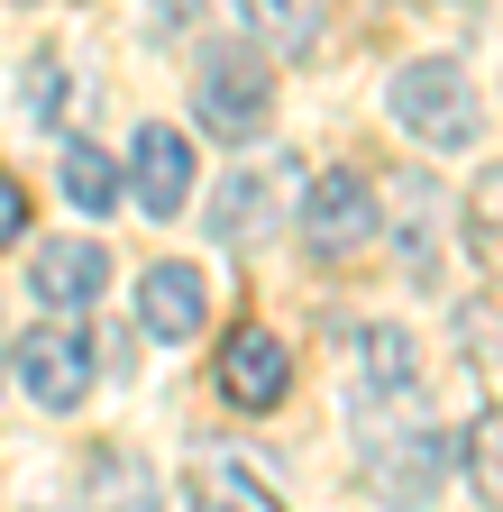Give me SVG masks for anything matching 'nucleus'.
Segmentation results:
<instances>
[{
    "label": "nucleus",
    "instance_id": "1",
    "mask_svg": "<svg viewBox=\"0 0 503 512\" xmlns=\"http://www.w3.org/2000/svg\"><path fill=\"white\" fill-rule=\"evenodd\" d=\"M193 110H202V128L220 147L266 138V119H275V64L247 55V46H211L202 74H193Z\"/></svg>",
    "mask_w": 503,
    "mask_h": 512
},
{
    "label": "nucleus",
    "instance_id": "4",
    "mask_svg": "<svg viewBox=\"0 0 503 512\" xmlns=\"http://www.w3.org/2000/svg\"><path fill=\"white\" fill-rule=\"evenodd\" d=\"M375 192H366V174H348V165H330L321 183L302 192V247L311 256H357L366 238H375Z\"/></svg>",
    "mask_w": 503,
    "mask_h": 512
},
{
    "label": "nucleus",
    "instance_id": "17",
    "mask_svg": "<svg viewBox=\"0 0 503 512\" xmlns=\"http://www.w3.org/2000/svg\"><path fill=\"white\" fill-rule=\"evenodd\" d=\"M238 10H247V28L275 37V46H302L311 28H321V0H238Z\"/></svg>",
    "mask_w": 503,
    "mask_h": 512
},
{
    "label": "nucleus",
    "instance_id": "21",
    "mask_svg": "<svg viewBox=\"0 0 503 512\" xmlns=\"http://www.w3.org/2000/svg\"><path fill=\"white\" fill-rule=\"evenodd\" d=\"M0 366H10V339H0Z\"/></svg>",
    "mask_w": 503,
    "mask_h": 512
},
{
    "label": "nucleus",
    "instance_id": "15",
    "mask_svg": "<svg viewBox=\"0 0 503 512\" xmlns=\"http://www.w3.org/2000/svg\"><path fill=\"white\" fill-rule=\"evenodd\" d=\"M83 512H156V476L129 467V458H101L92 467V503Z\"/></svg>",
    "mask_w": 503,
    "mask_h": 512
},
{
    "label": "nucleus",
    "instance_id": "18",
    "mask_svg": "<svg viewBox=\"0 0 503 512\" xmlns=\"http://www.w3.org/2000/svg\"><path fill=\"white\" fill-rule=\"evenodd\" d=\"M467 467H476V485L503 503V403H494V412H476V430H467Z\"/></svg>",
    "mask_w": 503,
    "mask_h": 512
},
{
    "label": "nucleus",
    "instance_id": "13",
    "mask_svg": "<svg viewBox=\"0 0 503 512\" xmlns=\"http://www.w3.org/2000/svg\"><path fill=\"white\" fill-rule=\"evenodd\" d=\"M394 202H403V211H394V247H403V266H412V275L430 284V275H439V229H430V183H421V174H394Z\"/></svg>",
    "mask_w": 503,
    "mask_h": 512
},
{
    "label": "nucleus",
    "instance_id": "20",
    "mask_svg": "<svg viewBox=\"0 0 503 512\" xmlns=\"http://www.w3.org/2000/svg\"><path fill=\"white\" fill-rule=\"evenodd\" d=\"M19 229H28V192L0 174V247H19Z\"/></svg>",
    "mask_w": 503,
    "mask_h": 512
},
{
    "label": "nucleus",
    "instance_id": "2",
    "mask_svg": "<svg viewBox=\"0 0 503 512\" xmlns=\"http://www.w3.org/2000/svg\"><path fill=\"white\" fill-rule=\"evenodd\" d=\"M394 119L412 138H430V147H476V128H485L467 64H449V55H412L394 74Z\"/></svg>",
    "mask_w": 503,
    "mask_h": 512
},
{
    "label": "nucleus",
    "instance_id": "6",
    "mask_svg": "<svg viewBox=\"0 0 503 512\" xmlns=\"http://www.w3.org/2000/svg\"><path fill=\"white\" fill-rule=\"evenodd\" d=\"M220 394L238 403V412H275L284 394H293V348L275 339V330H229L220 339Z\"/></svg>",
    "mask_w": 503,
    "mask_h": 512
},
{
    "label": "nucleus",
    "instance_id": "7",
    "mask_svg": "<svg viewBox=\"0 0 503 512\" xmlns=\"http://www.w3.org/2000/svg\"><path fill=\"white\" fill-rule=\"evenodd\" d=\"M129 192H138V211L147 220H174L183 211V192H193V138H174V128H138V147H129Z\"/></svg>",
    "mask_w": 503,
    "mask_h": 512
},
{
    "label": "nucleus",
    "instance_id": "8",
    "mask_svg": "<svg viewBox=\"0 0 503 512\" xmlns=\"http://www.w3.org/2000/svg\"><path fill=\"white\" fill-rule=\"evenodd\" d=\"M101 284H110L101 238H46V247L28 256V293H37V302H55V311H83Z\"/></svg>",
    "mask_w": 503,
    "mask_h": 512
},
{
    "label": "nucleus",
    "instance_id": "3",
    "mask_svg": "<svg viewBox=\"0 0 503 512\" xmlns=\"http://www.w3.org/2000/svg\"><path fill=\"white\" fill-rule=\"evenodd\" d=\"M439 476H449V430L403 421V430H375V439H366V485L385 494L394 512H421V503L439 494Z\"/></svg>",
    "mask_w": 503,
    "mask_h": 512
},
{
    "label": "nucleus",
    "instance_id": "14",
    "mask_svg": "<svg viewBox=\"0 0 503 512\" xmlns=\"http://www.w3.org/2000/svg\"><path fill=\"white\" fill-rule=\"evenodd\" d=\"M467 247H476V266L503 284V165H485L476 192H467Z\"/></svg>",
    "mask_w": 503,
    "mask_h": 512
},
{
    "label": "nucleus",
    "instance_id": "9",
    "mask_svg": "<svg viewBox=\"0 0 503 512\" xmlns=\"http://www.w3.org/2000/svg\"><path fill=\"white\" fill-rule=\"evenodd\" d=\"M138 330L147 339H193L202 330V275L193 266H147V284H138Z\"/></svg>",
    "mask_w": 503,
    "mask_h": 512
},
{
    "label": "nucleus",
    "instance_id": "12",
    "mask_svg": "<svg viewBox=\"0 0 503 512\" xmlns=\"http://www.w3.org/2000/svg\"><path fill=\"white\" fill-rule=\"evenodd\" d=\"M193 503L202 512H284L257 476H247L238 458H211V448H202V458H193Z\"/></svg>",
    "mask_w": 503,
    "mask_h": 512
},
{
    "label": "nucleus",
    "instance_id": "10",
    "mask_svg": "<svg viewBox=\"0 0 503 512\" xmlns=\"http://www.w3.org/2000/svg\"><path fill=\"white\" fill-rule=\"evenodd\" d=\"M275 202H284V192H275L266 174H238V183H220V202H211V238H229V247H257V238L275 229Z\"/></svg>",
    "mask_w": 503,
    "mask_h": 512
},
{
    "label": "nucleus",
    "instance_id": "19",
    "mask_svg": "<svg viewBox=\"0 0 503 512\" xmlns=\"http://www.w3.org/2000/svg\"><path fill=\"white\" fill-rule=\"evenodd\" d=\"M28 92H37V110H46L55 128H65V55H37V64H28Z\"/></svg>",
    "mask_w": 503,
    "mask_h": 512
},
{
    "label": "nucleus",
    "instance_id": "5",
    "mask_svg": "<svg viewBox=\"0 0 503 512\" xmlns=\"http://www.w3.org/2000/svg\"><path fill=\"white\" fill-rule=\"evenodd\" d=\"M19 384L46 403V412H74L83 394H92V348H83V330H65V320H46V330H28L19 339Z\"/></svg>",
    "mask_w": 503,
    "mask_h": 512
},
{
    "label": "nucleus",
    "instance_id": "11",
    "mask_svg": "<svg viewBox=\"0 0 503 512\" xmlns=\"http://www.w3.org/2000/svg\"><path fill=\"white\" fill-rule=\"evenodd\" d=\"M357 375H366V394H412L421 384V348L394 330V320H375V330H357Z\"/></svg>",
    "mask_w": 503,
    "mask_h": 512
},
{
    "label": "nucleus",
    "instance_id": "16",
    "mask_svg": "<svg viewBox=\"0 0 503 512\" xmlns=\"http://www.w3.org/2000/svg\"><path fill=\"white\" fill-rule=\"evenodd\" d=\"M110 192H119V174H110V156L74 138V147H65V202H74V211H110Z\"/></svg>",
    "mask_w": 503,
    "mask_h": 512
}]
</instances>
